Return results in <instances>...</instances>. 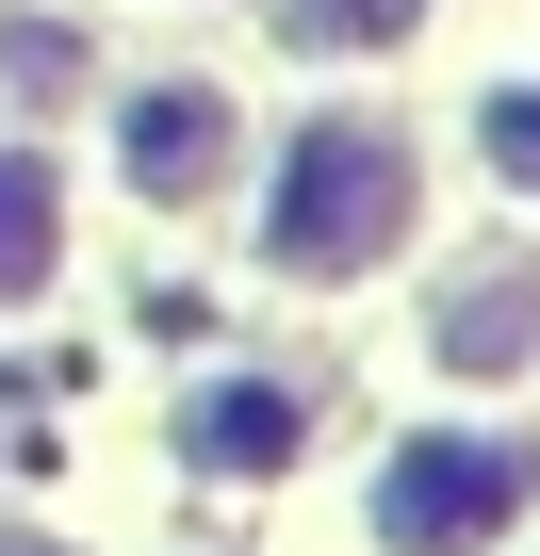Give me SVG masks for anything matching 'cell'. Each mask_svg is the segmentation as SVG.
Returning a JSON list of instances; mask_svg holds the SVG:
<instances>
[{
	"label": "cell",
	"mask_w": 540,
	"mask_h": 556,
	"mask_svg": "<svg viewBox=\"0 0 540 556\" xmlns=\"http://www.w3.org/2000/svg\"><path fill=\"white\" fill-rule=\"evenodd\" d=\"M410 229V148L377 115H312L296 164H279V213H262V245H279L296 278H361L377 245Z\"/></svg>",
	"instance_id": "cell-1"
},
{
	"label": "cell",
	"mask_w": 540,
	"mask_h": 556,
	"mask_svg": "<svg viewBox=\"0 0 540 556\" xmlns=\"http://www.w3.org/2000/svg\"><path fill=\"white\" fill-rule=\"evenodd\" d=\"M507 344H524V278H491V295L442 312V361H507Z\"/></svg>",
	"instance_id": "cell-6"
},
{
	"label": "cell",
	"mask_w": 540,
	"mask_h": 556,
	"mask_svg": "<svg viewBox=\"0 0 540 556\" xmlns=\"http://www.w3.org/2000/svg\"><path fill=\"white\" fill-rule=\"evenodd\" d=\"M279 17H296L312 50H328V34H344V50H377V34H410V0H279Z\"/></svg>",
	"instance_id": "cell-7"
},
{
	"label": "cell",
	"mask_w": 540,
	"mask_h": 556,
	"mask_svg": "<svg viewBox=\"0 0 540 556\" xmlns=\"http://www.w3.org/2000/svg\"><path fill=\"white\" fill-rule=\"evenodd\" d=\"M491 164L540 197V83H507V99H491Z\"/></svg>",
	"instance_id": "cell-8"
},
{
	"label": "cell",
	"mask_w": 540,
	"mask_h": 556,
	"mask_svg": "<svg viewBox=\"0 0 540 556\" xmlns=\"http://www.w3.org/2000/svg\"><path fill=\"white\" fill-rule=\"evenodd\" d=\"M0 556H50V540H0Z\"/></svg>",
	"instance_id": "cell-9"
},
{
	"label": "cell",
	"mask_w": 540,
	"mask_h": 556,
	"mask_svg": "<svg viewBox=\"0 0 540 556\" xmlns=\"http://www.w3.org/2000/svg\"><path fill=\"white\" fill-rule=\"evenodd\" d=\"M296 426H312V409H296L279 377H213V393L180 409V442H197L213 475H279V458H296Z\"/></svg>",
	"instance_id": "cell-4"
},
{
	"label": "cell",
	"mask_w": 540,
	"mask_h": 556,
	"mask_svg": "<svg viewBox=\"0 0 540 556\" xmlns=\"http://www.w3.org/2000/svg\"><path fill=\"white\" fill-rule=\"evenodd\" d=\"M229 164H246V131H229V99H213V83H148V99H131V180H148L164 213L229 197Z\"/></svg>",
	"instance_id": "cell-3"
},
{
	"label": "cell",
	"mask_w": 540,
	"mask_h": 556,
	"mask_svg": "<svg viewBox=\"0 0 540 556\" xmlns=\"http://www.w3.org/2000/svg\"><path fill=\"white\" fill-rule=\"evenodd\" d=\"M524 475H540L524 442H410V458L377 475V540H393V556H475V540L524 507Z\"/></svg>",
	"instance_id": "cell-2"
},
{
	"label": "cell",
	"mask_w": 540,
	"mask_h": 556,
	"mask_svg": "<svg viewBox=\"0 0 540 556\" xmlns=\"http://www.w3.org/2000/svg\"><path fill=\"white\" fill-rule=\"evenodd\" d=\"M50 262H66L50 164H34V148H0V312H17V295H50Z\"/></svg>",
	"instance_id": "cell-5"
}]
</instances>
